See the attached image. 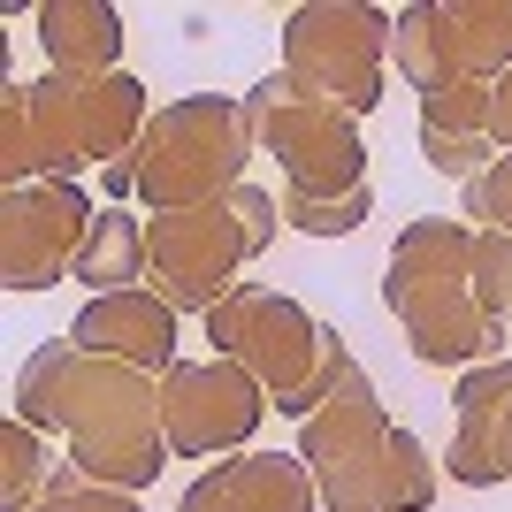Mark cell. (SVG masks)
<instances>
[{
	"label": "cell",
	"instance_id": "obj_1",
	"mask_svg": "<svg viewBox=\"0 0 512 512\" xmlns=\"http://www.w3.org/2000/svg\"><path fill=\"white\" fill-rule=\"evenodd\" d=\"M8 413L31 421L39 436H69L62 459H77V474L100 482V490L138 497L176 459L169 436H161V375L123 367V360H107V352H85L69 329L46 337L16 367Z\"/></svg>",
	"mask_w": 512,
	"mask_h": 512
},
{
	"label": "cell",
	"instance_id": "obj_2",
	"mask_svg": "<svg viewBox=\"0 0 512 512\" xmlns=\"http://www.w3.org/2000/svg\"><path fill=\"white\" fill-rule=\"evenodd\" d=\"M299 459L321 490V512H428L444 482V459H428L421 436L390 421L367 367H352L337 398L299 421Z\"/></svg>",
	"mask_w": 512,
	"mask_h": 512
},
{
	"label": "cell",
	"instance_id": "obj_3",
	"mask_svg": "<svg viewBox=\"0 0 512 512\" xmlns=\"http://www.w3.org/2000/svg\"><path fill=\"white\" fill-rule=\"evenodd\" d=\"M383 306L406 329V352L421 367H451L467 375L482 360H505L490 314H482V291H474V222L467 214H413L398 245H390L383 268Z\"/></svg>",
	"mask_w": 512,
	"mask_h": 512
},
{
	"label": "cell",
	"instance_id": "obj_4",
	"mask_svg": "<svg viewBox=\"0 0 512 512\" xmlns=\"http://www.w3.org/2000/svg\"><path fill=\"white\" fill-rule=\"evenodd\" d=\"M130 161H138V207L146 214L230 199L245 184V161H253L245 107L230 92H184V100L153 107V123Z\"/></svg>",
	"mask_w": 512,
	"mask_h": 512
},
{
	"label": "cell",
	"instance_id": "obj_5",
	"mask_svg": "<svg viewBox=\"0 0 512 512\" xmlns=\"http://www.w3.org/2000/svg\"><path fill=\"white\" fill-rule=\"evenodd\" d=\"M245 130H253V153H276L283 192L306 199H344L367 184V146H360V115L299 92L283 69H268L253 92H245Z\"/></svg>",
	"mask_w": 512,
	"mask_h": 512
},
{
	"label": "cell",
	"instance_id": "obj_6",
	"mask_svg": "<svg viewBox=\"0 0 512 512\" xmlns=\"http://www.w3.org/2000/svg\"><path fill=\"white\" fill-rule=\"evenodd\" d=\"M390 23L398 16L367 8V0H306V8L283 16L276 69L314 100L344 107V115H367L390 77Z\"/></svg>",
	"mask_w": 512,
	"mask_h": 512
},
{
	"label": "cell",
	"instance_id": "obj_7",
	"mask_svg": "<svg viewBox=\"0 0 512 512\" xmlns=\"http://www.w3.org/2000/svg\"><path fill=\"white\" fill-rule=\"evenodd\" d=\"M207 344L222 360H237L268 398H299L321 367V344H329V321H314L291 291H268V283L237 276V291L207 314Z\"/></svg>",
	"mask_w": 512,
	"mask_h": 512
},
{
	"label": "cell",
	"instance_id": "obj_8",
	"mask_svg": "<svg viewBox=\"0 0 512 512\" xmlns=\"http://www.w3.org/2000/svg\"><path fill=\"white\" fill-rule=\"evenodd\" d=\"M245 260H253V237H245L230 199L146 214V283L176 314H214V306L237 291V268H245Z\"/></svg>",
	"mask_w": 512,
	"mask_h": 512
},
{
	"label": "cell",
	"instance_id": "obj_9",
	"mask_svg": "<svg viewBox=\"0 0 512 512\" xmlns=\"http://www.w3.org/2000/svg\"><path fill=\"white\" fill-rule=\"evenodd\" d=\"M268 390L245 375L237 360H222V352H207V360H176L169 375H161V436H169L176 459H237V451L260 436V421H268Z\"/></svg>",
	"mask_w": 512,
	"mask_h": 512
},
{
	"label": "cell",
	"instance_id": "obj_10",
	"mask_svg": "<svg viewBox=\"0 0 512 512\" xmlns=\"http://www.w3.org/2000/svg\"><path fill=\"white\" fill-rule=\"evenodd\" d=\"M85 184H8L0 192V291H54L77 276V253L92 237Z\"/></svg>",
	"mask_w": 512,
	"mask_h": 512
},
{
	"label": "cell",
	"instance_id": "obj_11",
	"mask_svg": "<svg viewBox=\"0 0 512 512\" xmlns=\"http://www.w3.org/2000/svg\"><path fill=\"white\" fill-rule=\"evenodd\" d=\"M444 474L467 490L512 482V360H482L451 383V444Z\"/></svg>",
	"mask_w": 512,
	"mask_h": 512
},
{
	"label": "cell",
	"instance_id": "obj_12",
	"mask_svg": "<svg viewBox=\"0 0 512 512\" xmlns=\"http://www.w3.org/2000/svg\"><path fill=\"white\" fill-rule=\"evenodd\" d=\"M176 512H321V490L299 451H237V459H214L176 497Z\"/></svg>",
	"mask_w": 512,
	"mask_h": 512
},
{
	"label": "cell",
	"instance_id": "obj_13",
	"mask_svg": "<svg viewBox=\"0 0 512 512\" xmlns=\"http://www.w3.org/2000/svg\"><path fill=\"white\" fill-rule=\"evenodd\" d=\"M176 306L138 283V291H107V299H85L77 321H69V337L85 344V352H107V360L123 367H146V375H169L176 367Z\"/></svg>",
	"mask_w": 512,
	"mask_h": 512
},
{
	"label": "cell",
	"instance_id": "obj_14",
	"mask_svg": "<svg viewBox=\"0 0 512 512\" xmlns=\"http://www.w3.org/2000/svg\"><path fill=\"white\" fill-rule=\"evenodd\" d=\"M31 31L46 46V69H62V77H115L123 69V8H107V0H39Z\"/></svg>",
	"mask_w": 512,
	"mask_h": 512
},
{
	"label": "cell",
	"instance_id": "obj_15",
	"mask_svg": "<svg viewBox=\"0 0 512 512\" xmlns=\"http://www.w3.org/2000/svg\"><path fill=\"white\" fill-rule=\"evenodd\" d=\"M428 31L451 77H512V0H428Z\"/></svg>",
	"mask_w": 512,
	"mask_h": 512
},
{
	"label": "cell",
	"instance_id": "obj_16",
	"mask_svg": "<svg viewBox=\"0 0 512 512\" xmlns=\"http://www.w3.org/2000/svg\"><path fill=\"white\" fill-rule=\"evenodd\" d=\"M77 291L85 299H107V291H138L146 283V222L123 207H100L92 214V237H85V253H77Z\"/></svg>",
	"mask_w": 512,
	"mask_h": 512
},
{
	"label": "cell",
	"instance_id": "obj_17",
	"mask_svg": "<svg viewBox=\"0 0 512 512\" xmlns=\"http://www.w3.org/2000/svg\"><path fill=\"white\" fill-rule=\"evenodd\" d=\"M54 451H46V436L31 421H0V512H31L46 497V482H54Z\"/></svg>",
	"mask_w": 512,
	"mask_h": 512
},
{
	"label": "cell",
	"instance_id": "obj_18",
	"mask_svg": "<svg viewBox=\"0 0 512 512\" xmlns=\"http://www.w3.org/2000/svg\"><path fill=\"white\" fill-rule=\"evenodd\" d=\"M390 62H398V85H406L413 100H428V92L459 85V77L444 69V54H436V31H428V0L398 8V23H390Z\"/></svg>",
	"mask_w": 512,
	"mask_h": 512
},
{
	"label": "cell",
	"instance_id": "obj_19",
	"mask_svg": "<svg viewBox=\"0 0 512 512\" xmlns=\"http://www.w3.org/2000/svg\"><path fill=\"white\" fill-rule=\"evenodd\" d=\"M276 207H283V230H299V237H352L375 214V184H360L344 199H306V192H283L276 184Z\"/></svg>",
	"mask_w": 512,
	"mask_h": 512
},
{
	"label": "cell",
	"instance_id": "obj_20",
	"mask_svg": "<svg viewBox=\"0 0 512 512\" xmlns=\"http://www.w3.org/2000/svg\"><path fill=\"white\" fill-rule=\"evenodd\" d=\"M421 130H444V138H490V85L459 77V85L428 92V100H421Z\"/></svg>",
	"mask_w": 512,
	"mask_h": 512
},
{
	"label": "cell",
	"instance_id": "obj_21",
	"mask_svg": "<svg viewBox=\"0 0 512 512\" xmlns=\"http://www.w3.org/2000/svg\"><path fill=\"white\" fill-rule=\"evenodd\" d=\"M474 291H482V314L497 329H512V237L505 230H474Z\"/></svg>",
	"mask_w": 512,
	"mask_h": 512
},
{
	"label": "cell",
	"instance_id": "obj_22",
	"mask_svg": "<svg viewBox=\"0 0 512 512\" xmlns=\"http://www.w3.org/2000/svg\"><path fill=\"white\" fill-rule=\"evenodd\" d=\"M31 512H138V497H130V490H100V482L77 474V459H62L54 482H46V497Z\"/></svg>",
	"mask_w": 512,
	"mask_h": 512
},
{
	"label": "cell",
	"instance_id": "obj_23",
	"mask_svg": "<svg viewBox=\"0 0 512 512\" xmlns=\"http://www.w3.org/2000/svg\"><path fill=\"white\" fill-rule=\"evenodd\" d=\"M459 207H467L474 230H505L512 237V153H497L474 184H459Z\"/></svg>",
	"mask_w": 512,
	"mask_h": 512
},
{
	"label": "cell",
	"instance_id": "obj_24",
	"mask_svg": "<svg viewBox=\"0 0 512 512\" xmlns=\"http://www.w3.org/2000/svg\"><path fill=\"white\" fill-rule=\"evenodd\" d=\"M230 207H237V222H245V237H253V260L276 245V230H283V207H276V192H260V184H237L230 192Z\"/></svg>",
	"mask_w": 512,
	"mask_h": 512
},
{
	"label": "cell",
	"instance_id": "obj_25",
	"mask_svg": "<svg viewBox=\"0 0 512 512\" xmlns=\"http://www.w3.org/2000/svg\"><path fill=\"white\" fill-rule=\"evenodd\" d=\"M490 138H497V153H512V77L490 85Z\"/></svg>",
	"mask_w": 512,
	"mask_h": 512
}]
</instances>
